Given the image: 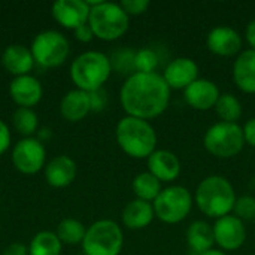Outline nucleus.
<instances>
[{
  "label": "nucleus",
  "instance_id": "obj_1",
  "mask_svg": "<svg viewBox=\"0 0 255 255\" xmlns=\"http://www.w3.org/2000/svg\"><path fill=\"white\" fill-rule=\"evenodd\" d=\"M120 102L128 117L152 120L160 117L170 103V88L157 72L133 73L121 87Z\"/></svg>",
  "mask_w": 255,
  "mask_h": 255
},
{
  "label": "nucleus",
  "instance_id": "obj_2",
  "mask_svg": "<svg viewBox=\"0 0 255 255\" xmlns=\"http://www.w3.org/2000/svg\"><path fill=\"white\" fill-rule=\"evenodd\" d=\"M236 200L238 197L232 182L220 175L205 178L196 190V205L209 218L218 220L230 215Z\"/></svg>",
  "mask_w": 255,
  "mask_h": 255
},
{
  "label": "nucleus",
  "instance_id": "obj_3",
  "mask_svg": "<svg viewBox=\"0 0 255 255\" xmlns=\"http://www.w3.org/2000/svg\"><path fill=\"white\" fill-rule=\"evenodd\" d=\"M118 146L131 158H148L157 148V133L146 120L124 117L115 128Z\"/></svg>",
  "mask_w": 255,
  "mask_h": 255
},
{
  "label": "nucleus",
  "instance_id": "obj_4",
  "mask_svg": "<svg viewBox=\"0 0 255 255\" xmlns=\"http://www.w3.org/2000/svg\"><path fill=\"white\" fill-rule=\"evenodd\" d=\"M112 73L111 60L100 51H87L78 55L70 66V78L78 90L93 93L103 88Z\"/></svg>",
  "mask_w": 255,
  "mask_h": 255
},
{
  "label": "nucleus",
  "instance_id": "obj_5",
  "mask_svg": "<svg viewBox=\"0 0 255 255\" xmlns=\"http://www.w3.org/2000/svg\"><path fill=\"white\" fill-rule=\"evenodd\" d=\"M88 25L91 27L94 37L112 42L127 33L130 27V16L120 6V3L102 0L99 4L91 7Z\"/></svg>",
  "mask_w": 255,
  "mask_h": 255
},
{
  "label": "nucleus",
  "instance_id": "obj_6",
  "mask_svg": "<svg viewBox=\"0 0 255 255\" xmlns=\"http://www.w3.org/2000/svg\"><path fill=\"white\" fill-rule=\"evenodd\" d=\"M124 245L121 227L112 220L93 223L82 241L84 255H120Z\"/></svg>",
  "mask_w": 255,
  "mask_h": 255
},
{
  "label": "nucleus",
  "instance_id": "obj_7",
  "mask_svg": "<svg viewBox=\"0 0 255 255\" xmlns=\"http://www.w3.org/2000/svg\"><path fill=\"white\" fill-rule=\"evenodd\" d=\"M205 149L218 158L236 157L245 146L244 128L235 123H217L203 136Z\"/></svg>",
  "mask_w": 255,
  "mask_h": 255
},
{
  "label": "nucleus",
  "instance_id": "obj_8",
  "mask_svg": "<svg viewBox=\"0 0 255 255\" xmlns=\"http://www.w3.org/2000/svg\"><path fill=\"white\" fill-rule=\"evenodd\" d=\"M155 217L166 224H178L184 221L193 209V196L188 188L172 185L158 194L152 203Z\"/></svg>",
  "mask_w": 255,
  "mask_h": 255
},
{
  "label": "nucleus",
  "instance_id": "obj_9",
  "mask_svg": "<svg viewBox=\"0 0 255 255\" xmlns=\"http://www.w3.org/2000/svg\"><path fill=\"white\" fill-rule=\"evenodd\" d=\"M30 49L34 63L42 67L52 69L61 66L67 60L70 54V43L63 33L57 30H45L33 39Z\"/></svg>",
  "mask_w": 255,
  "mask_h": 255
},
{
  "label": "nucleus",
  "instance_id": "obj_10",
  "mask_svg": "<svg viewBox=\"0 0 255 255\" xmlns=\"http://www.w3.org/2000/svg\"><path fill=\"white\" fill-rule=\"evenodd\" d=\"M46 149L37 137H24L12 149L13 167L24 175H34L45 167Z\"/></svg>",
  "mask_w": 255,
  "mask_h": 255
},
{
  "label": "nucleus",
  "instance_id": "obj_11",
  "mask_svg": "<svg viewBox=\"0 0 255 255\" xmlns=\"http://www.w3.org/2000/svg\"><path fill=\"white\" fill-rule=\"evenodd\" d=\"M214 238L221 251H238L247 241V229L236 215H226L215 221Z\"/></svg>",
  "mask_w": 255,
  "mask_h": 255
},
{
  "label": "nucleus",
  "instance_id": "obj_12",
  "mask_svg": "<svg viewBox=\"0 0 255 255\" xmlns=\"http://www.w3.org/2000/svg\"><path fill=\"white\" fill-rule=\"evenodd\" d=\"M91 7L87 0H57L52 4L54 19L69 30H76L78 27L88 22Z\"/></svg>",
  "mask_w": 255,
  "mask_h": 255
},
{
  "label": "nucleus",
  "instance_id": "obj_13",
  "mask_svg": "<svg viewBox=\"0 0 255 255\" xmlns=\"http://www.w3.org/2000/svg\"><path fill=\"white\" fill-rule=\"evenodd\" d=\"M161 76L170 90H185L199 79V64L190 57H178L166 66Z\"/></svg>",
  "mask_w": 255,
  "mask_h": 255
},
{
  "label": "nucleus",
  "instance_id": "obj_14",
  "mask_svg": "<svg viewBox=\"0 0 255 255\" xmlns=\"http://www.w3.org/2000/svg\"><path fill=\"white\" fill-rule=\"evenodd\" d=\"M221 93L218 85L211 79L199 78L191 85L184 90L185 102L196 111H209L214 109Z\"/></svg>",
  "mask_w": 255,
  "mask_h": 255
},
{
  "label": "nucleus",
  "instance_id": "obj_15",
  "mask_svg": "<svg viewBox=\"0 0 255 255\" xmlns=\"http://www.w3.org/2000/svg\"><path fill=\"white\" fill-rule=\"evenodd\" d=\"M242 36L238 30L220 25L212 28L206 36L208 49L221 57H232L242 49Z\"/></svg>",
  "mask_w": 255,
  "mask_h": 255
},
{
  "label": "nucleus",
  "instance_id": "obj_16",
  "mask_svg": "<svg viewBox=\"0 0 255 255\" xmlns=\"http://www.w3.org/2000/svg\"><path fill=\"white\" fill-rule=\"evenodd\" d=\"M9 94L10 99L19 108H33L40 102L43 88L37 78L31 75H24V76H16L10 81Z\"/></svg>",
  "mask_w": 255,
  "mask_h": 255
},
{
  "label": "nucleus",
  "instance_id": "obj_17",
  "mask_svg": "<svg viewBox=\"0 0 255 255\" xmlns=\"http://www.w3.org/2000/svg\"><path fill=\"white\" fill-rule=\"evenodd\" d=\"M148 172L160 182H172L181 175V161L172 151L155 149L148 157Z\"/></svg>",
  "mask_w": 255,
  "mask_h": 255
},
{
  "label": "nucleus",
  "instance_id": "obj_18",
  "mask_svg": "<svg viewBox=\"0 0 255 255\" xmlns=\"http://www.w3.org/2000/svg\"><path fill=\"white\" fill-rule=\"evenodd\" d=\"M1 64L10 75L16 78L30 75L34 66V58L30 48L19 43H13L4 48L1 54Z\"/></svg>",
  "mask_w": 255,
  "mask_h": 255
},
{
  "label": "nucleus",
  "instance_id": "obj_19",
  "mask_svg": "<svg viewBox=\"0 0 255 255\" xmlns=\"http://www.w3.org/2000/svg\"><path fill=\"white\" fill-rule=\"evenodd\" d=\"M76 178V163L67 155H57L45 166V179L54 188H64Z\"/></svg>",
  "mask_w": 255,
  "mask_h": 255
},
{
  "label": "nucleus",
  "instance_id": "obj_20",
  "mask_svg": "<svg viewBox=\"0 0 255 255\" xmlns=\"http://www.w3.org/2000/svg\"><path fill=\"white\" fill-rule=\"evenodd\" d=\"M233 81L241 91L255 94V49H245L238 55L233 64Z\"/></svg>",
  "mask_w": 255,
  "mask_h": 255
},
{
  "label": "nucleus",
  "instance_id": "obj_21",
  "mask_svg": "<svg viewBox=\"0 0 255 255\" xmlns=\"http://www.w3.org/2000/svg\"><path fill=\"white\" fill-rule=\"evenodd\" d=\"M155 218L154 206L149 202L134 199L128 202L121 214V221L128 230H142L148 227Z\"/></svg>",
  "mask_w": 255,
  "mask_h": 255
},
{
  "label": "nucleus",
  "instance_id": "obj_22",
  "mask_svg": "<svg viewBox=\"0 0 255 255\" xmlns=\"http://www.w3.org/2000/svg\"><path fill=\"white\" fill-rule=\"evenodd\" d=\"M60 112L69 123H78L91 112L90 94L82 90H72L64 94L60 103Z\"/></svg>",
  "mask_w": 255,
  "mask_h": 255
},
{
  "label": "nucleus",
  "instance_id": "obj_23",
  "mask_svg": "<svg viewBox=\"0 0 255 255\" xmlns=\"http://www.w3.org/2000/svg\"><path fill=\"white\" fill-rule=\"evenodd\" d=\"M187 244L191 253L200 255L215 245L214 227L206 221H194L187 229Z\"/></svg>",
  "mask_w": 255,
  "mask_h": 255
},
{
  "label": "nucleus",
  "instance_id": "obj_24",
  "mask_svg": "<svg viewBox=\"0 0 255 255\" xmlns=\"http://www.w3.org/2000/svg\"><path fill=\"white\" fill-rule=\"evenodd\" d=\"M131 188H133L136 199L143 200V202H149V203H154V200L158 197V194L163 190L161 182L149 172H143V173L136 175L133 182H131Z\"/></svg>",
  "mask_w": 255,
  "mask_h": 255
},
{
  "label": "nucleus",
  "instance_id": "obj_25",
  "mask_svg": "<svg viewBox=\"0 0 255 255\" xmlns=\"http://www.w3.org/2000/svg\"><path fill=\"white\" fill-rule=\"evenodd\" d=\"M61 241L54 232H39L28 245V255H60Z\"/></svg>",
  "mask_w": 255,
  "mask_h": 255
},
{
  "label": "nucleus",
  "instance_id": "obj_26",
  "mask_svg": "<svg viewBox=\"0 0 255 255\" xmlns=\"http://www.w3.org/2000/svg\"><path fill=\"white\" fill-rule=\"evenodd\" d=\"M214 109L223 123H235V124H238L244 112L241 100L230 93L221 94Z\"/></svg>",
  "mask_w": 255,
  "mask_h": 255
},
{
  "label": "nucleus",
  "instance_id": "obj_27",
  "mask_svg": "<svg viewBox=\"0 0 255 255\" xmlns=\"http://www.w3.org/2000/svg\"><path fill=\"white\" fill-rule=\"evenodd\" d=\"M85 233H87V227L75 218H66L60 221L55 230V235L58 236L61 244H66V245L82 244Z\"/></svg>",
  "mask_w": 255,
  "mask_h": 255
},
{
  "label": "nucleus",
  "instance_id": "obj_28",
  "mask_svg": "<svg viewBox=\"0 0 255 255\" xmlns=\"http://www.w3.org/2000/svg\"><path fill=\"white\" fill-rule=\"evenodd\" d=\"M12 124L19 134L31 137V134L37 131L39 118L31 108H18L12 115Z\"/></svg>",
  "mask_w": 255,
  "mask_h": 255
},
{
  "label": "nucleus",
  "instance_id": "obj_29",
  "mask_svg": "<svg viewBox=\"0 0 255 255\" xmlns=\"http://www.w3.org/2000/svg\"><path fill=\"white\" fill-rule=\"evenodd\" d=\"M134 55H136V51H133L130 48H120V49H117L109 57L112 70H117L121 75H127V78L130 75L136 73V70H134Z\"/></svg>",
  "mask_w": 255,
  "mask_h": 255
},
{
  "label": "nucleus",
  "instance_id": "obj_30",
  "mask_svg": "<svg viewBox=\"0 0 255 255\" xmlns=\"http://www.w3.org/2000/svg\"><path fill=\"white\" fill-rule=\"evenodd\" d=\"M160 64V57L152 48H140L134 55V70L139 73H154Z\"/></svg>",
  "mask_w": 255,
  "mask_h": 255
},
{
  "label": "nucleus",
  "instance_id": "obj_31",
  "mask_svg": "<svg viewBox=\"0 0 255 255\" xmlns=\"http://www.w3.org/2000/svg\"><path fill=\"white\" fill-rule=\"evenodd\" d=\"M233 212L242 221L244 220H253V218H255V197H253V196L238 197V200L235 203Z\"/></svg>",
  "mask_w": 255,
  "mask_h": 255
},
{
  "label": "nucleus",
  "instance_id": "obj_32",
  "mask_svg": "<svg viewBox=\"0 0 255 255\" xmlns=\"http://www.w3.org/2000/svg\"><path fill=\"white\" fill-rule=\"evenodd\" d=\"M120 6L126 10L128 16L142 15L149 7V1L148 0H123L120 1Z\"/></svg>",
  "mask_w": 255,
  "mask_h": 255
},
{
  "label": "nucleus",
  "instance_id": "obj_33",
  "mask_svg": "<svg viewBox=\"0 0 255 255\" xmlns=\"http://www.w3.org/2000/svg\"><path fill=\"white\" fill-rule=\"evenodd\" d=\"M90 94V102H91V111L94 112H100L106 108L108 105V94L103 88L100 90H96L93 93H88Z\"/></svg>",
  "mask_w": 255,
  "mask_h": 255
},
{
  "label": "nucleus",
  "instance_id": "obj_34",
  "mask_svg": "<svg viewBox=\"0 0 255 255\" xmlns=\"http://www.w3.org/2000/svg\"><path fill=\"white\" fill-rule=\"evenodd\" d=\"M10 146V130L4 121L0 120V155H3Z\"/></svg>",
  "mask_w": 255,
  "mask_h": 255
},
{
  "label": "nucleus",
  "instance_id": "obj_35",
  "mask_svg": "<svg viewBox=\"0 0 255 255\" xmlns=\"http://www.w3.org/2000/svg\"><path fill=\"white\" fill-rule=\"evenodd\" d=\"M242 128H244L245 143H248L250 146L255 148V117L250 118Z\"/></svg>",
  "mask_w": 255,
  "mask_h": 255
},
{
  "label": "nucleus",
  "instance_id": "obj_36",
  "mask_svg": "<svg viewBox=\"0 0 255 255\" xmlns=\"http://www.w3.org/2000/svg\"><path fill=\"white\" fill-rule=\"evenodd\" d=\"M73 31H75V37H76L79 42H84V43L91 42L93 37H94V33H93L91 27L88 25V22L84 24V25H81V27H78V28L73 30Z\"/></svg>",
  "mask_w": 255,
  "mask_h": 255
},
{
  "label": "nucleus",
  "instance_id": "obj_37",
  "mask_svg": "<svg viewBox=\"0 0 255 255\" xmlns=\"http://www.w3.org/2000/svg\"><path fill=\"white\" fill-rule=\"evenodd\" d=\"M3 255H28V247H25L24 244H10L9 247L4 248Z\"/></svg>",
  "mask_w": 255,
  "mask_h": 255
},
{
  "label": "nucleus",
  "instance_id": "obj_38",
  "mask_svg": "<svg viewBox=\"0 0 255 255\" xmlns=\"http://www.w3.org/2000/svg\"><path fill=\"white\" fill-rule=\"evenodd\" d=\"M245 37H247V42L251 46V49H255V19L250 21V24L247 25Z\"/></svg>",
  "mask_w": 255,
  "mask_h": 255
},
{
  "label": "nucleus",
  "instance_id": "obj_39",
  "mask_svg": "<svg viewBox=\"0 0 255 255\" xmlns=\"http://www.w3.org/2000/svg\"><path fill=\"white\" fill-rule=\"evenodd\" d=\"M200 255H227L224 251H221V250H209V251H206V253H203V254Z\"/></svg>",
  "mask_w": 255,
  "mask_h": 255
}]
</instances>
